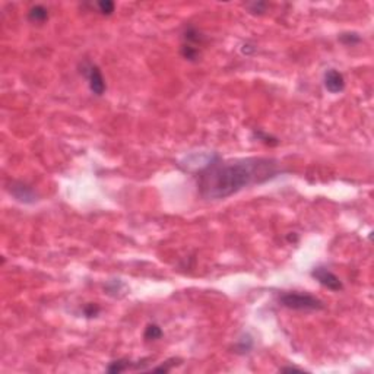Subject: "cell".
<instances>
[{
    "instance_id": "e0dca14e",
    "label": "cell",
    "mask_w": 374,
    "mask_h": 374,
    "mask_svg": "<svg viewBox=\"0 0 374 374\" xmlns=\"http://www.w3.org/2000/svg\"><path fill=\"white\" fill-rule=\"evenodd\" d=\"M279 371H282V373H304V370L297 368V367H284Z\"/></svg>"
},
{
    "instance_id": "8992f818",
    "label": "cell",
    "mask_w": 374,
    "mask_h": 374,
    "mask_svg": "<svg viewBox=\"0 0 374 374\" xmlns=\"http://www.w3.org/2000/svg\"><path fill=\"white\" fill-rule=\"evenodd\" d=\"M323 85H325L327 92L340 94L345 89V78L339 70L329 69L325 72Z\"/></svg>"
},
{
    "instance_id": "8fae6325",
    "label": "cell",
    "mask_w": 374,
    "mask_h": 374,
    "mask_svg": "<svg viewBox=\"0 0 374 374\" xmlns=\"http://www.w3.org/2000/svg\"><path fill=\"white\" fill-rule=\"evenodd\" d=\"M339 41L344 43L345 46H355L358 43H361V37L357 33H344L339 35Z\"/></svg>"
},
{
    "instance_id": "3957f363",
    "label": "cell",
    "mask_w": 374,
    "mask_h": 374,
    "mask_svg": "<svg viewBox=\"0 0 374 374\" xmlns=\"http://www.w3.org/2000/svg\"><path fill=\"white\" fill-rule=\"evenodd\" d=\"M82 75L86 78L88 81V86H89V91L97 95V97H101L104 95L105 89H107V85H105V79L101 73V69L94 65L91 61H83L82 65Z\"/></svg>"
},
{
    "instance_id": "277c9868",
    "label": "cell",
    "mask_w": 374,
    "mask_h": 374,
    "mask_svg": "<svg viewBox=\"0 0 374 374\" xmlns=\"http://www.w3.org/2000/svg\"><path fill=\"white\" fill-rule=\"evenodd\" d=\"M311 276H313L322 287H325V288L330 290V291L338 292L344 290L342 280L339 279L338 276H336L332 270H329V269L325 268V266H316V268L311 270Z\"/></svg>"
},
{
    "instance_id": "5bb4252c",
    "label": "cell",
    "mask_w": 374,
    "mask_h": 374,
    "mask_svg": "<svg viewBox=\"0 0 374 374\" xmlns=\"http://www.w3.org/2000/svg\"><path fill=\"white\" fill-rule=\"evenodd\" d=\"M100 305L98 304H95V303H89V304H86L85 307H83V315L86 316V317H97V316L100 315Z\"/></svg>"
},
{
    "instance_id": "4fadbf2b",
    "label": "cell",
    "mask_w": 374,
    "mask_h": 374,
    "mask_svg": "<svg viewBox=\"0 0 374 374\" xmlns=\"http://www.w3.org/2000/svg\"><path fill=\"white\" fill-rule=\"evenodd\" d=\"M97 9L98 12L101 13V15H105V16H110L114 9H116V5H114V2H111V0H103V2H98L97 3Z\"/></svg>"
},
{
    "instance_id": "ba28073f",
    "label": "cell",
    "mask_w": 374,
    "mask_h": 374,
    "mask_svg": "<svg viewBox=\"0 0 374 374\" xmlns=\"http://www.w3.org/2000/svg\"><path fill=\"white\" fill-rule=\"evenodd\" d=\"M132 368H140V362H133L130 360H116V361L110 362L108 367H107V371L108 373H123V371H128Z\"/></svg>"
},
{
    "instance_id": "5b68a950",
    "label": "cell",
    "mask_w": 374,
    "mask_h": 374,
    "mask_svg": "<svg viewBox=\"0 0 374 374\" xmlns=\"http://www.w3.org/2000/svg\"><path fill=\"white\" fill-rule=\"evenodd\" d=\"M9 192L18 202L25 205H31L37 202V193L33 190V187H29L22 181H13L9 187Z\"/></svg>"
},
{
    "instance_id": "7c38bea8",
    "label": "cell",
    "mask_w": 374,
    "mask_h": 374,
    "mask_svg": "<svg viewBox=\"0 0 374 374\" xmlns=\"http://www.w3.org/2000/svg\"><path fill=\"white\" fill-rule=\"evenodd\" d=\"M253 348V339L250 338V336H247V338H241L238 342H237V345H235V352L237 354H247V352H250V350Z\"/></svg>"
},
{
    "instance_id": "6da1fadb",
    "label": "cell",
    "mask_w": 374,
    "mask_h": 374,
    "mask_svg": "<svg viewBox=\"0 0 374 374\" xmlns=\"http://www.w3.org/2000/svg\"><path fill=\"white\" fill-rule=\"evenodd\" d=\"M282 173L279 163L273 158H243L221 161L212 158L198 174L200 196L209 200L227 199L245 187L262 184Z\"/></svg>"
},
{
    "instance_id": "9c48e42d",
    "label": "cell",
    "mask_w": 374,
    "mask_h": 374,
    "mask_svg": "<svg viewBox=\"0 0 374 374\" xmlns=\"http://www.w3.org/2000/svg\"><path fill=\"white\" fill-rule=\"evenodd\" d=\"M28 19L33 23H44L48 19V9L43 5H35L28 11Z\"/></svg>"
},
{
    "instance_id": "7a4b0ae2",
    "label": "cell",
    "mask_w": 374,
    "mask_h": 374,
    "mask_svg": "<svg viewBox=\"0 0 374 374\" xmlns=\"http://www.w3.org/2000/svg\"><path fill=\"white\" fill-rule=\"evenodd\" d=\"M279 304L295 311H319L325 308L322 300L307 292H284L279 295Z\"/></svg>"
},
{
    "instance_id": "2e32d148",
    "label": "cell",
    "mask_w": 374,
    "mask_h": 374,
    "mask_svg": "<svg viewBox=\"0 0 374 374\" xmlns=\"http://www.w3.org/2000/svg\"><path fill=\"white\" fill-rule=\"evenodd\" d=\"M255 135H256L257 139L262 140V142H263V143H266V145H276V143H278V140L275 139V138L269 136V135L263 133V132H255Z\"/></svg>"
},
{
    "instance_id": "30bf717a",
    "label": "cell",
    "mask_w": 374,
    "mask_h": 374,
    "mask_svg": "<svg viewBox=\"0 0 374 374\" xmlns=\"http://www.w3.org/2000/svg\"><path fill=\"white\" fill-rule=\"evenodd\" d=\"M164 336V332L161 327L158 326L157 323H149L148 326L145 327V333H143V338L146 340H158Z\"/></svg>"
},
{
    "instance_id": "52a82bcc",
    "label": "cell",
    "mask_w": 374,
    "mask_h": 374,
    "mask_svg": "<svg viewBox=\"0 0 374 374\" xmlns=\"http://www.w3.org/2000/svg\"><path fill=\"white\" fill-rule=\"evenodd\" d=\"M203 43H205V37L202 35V33L199 31L196 26H193V25L186 26V29L183 33V44L200 48L203 46Z\"/></svg>"
},
{
    "instance_id": "9a60e30c",
    "label": "cell",
    "mask_w": 374,
    "mask_h": 374,
    "mask_svg": "<svg viewBox=\"0 0 374 374\" xmlns=\"http://www.w3.org/2000/svg\"><path fill=\"white\" fill-rule=\"evenodd\" d=\"M247 8H248V11L252 12V13H263L265 9L268 8V3H265V2H255V3H248Z\"/></svg>"
}]
</instances>
